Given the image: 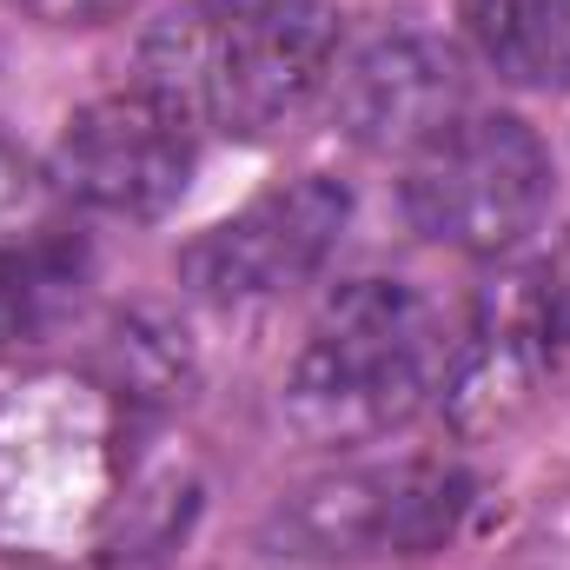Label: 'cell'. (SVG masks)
<instances>
[{
  "instance_id": "6da1fadb",
  "label": "cell",
  "mask_w": 570,
  "mask_h": 570,
  "mask_svg": "<svg viewBox=\"0 0 570 570\" xmlns=\"http://www.w3.org/2000/svg\"><path fill=\"white\" fill-rule=\"evenodd\" d=\"M332 0H186L146 27L140 87L193 127L259 140L332 80Z\"/></svg>"
},
{
  "instance_id": "7a4b0ae2",
  "label": "cell",
  "mask_w": 570,
  "mask_h": 570,
  "mask_svg": "<svg viewBox=\"0 0 570 570\" xmlns=\"http://www.w3.org/2000/svg\"><path fill=\"white\" fill-rule=\"evenodd\" d=\"M451 332L419 285L352 279L312 318L279 405L312 444H365L419 419L451 385Z\"/></svg>"
},
{
  "instance_id": "3957f363",
  "label": "cell",
  "mask_w": 570,
  "mask_h": 570,
  "mask_svg": "<svg viewBox=\"0 0 570 570\" xmlns=\"http://www.w3.org/2000/svg\"><path fill=\"white\" fill-rule=\"evenodd\" d=\"M471 511V471L451 458H358L292 484L259 544L279 564L425 558Z\"/></svg>"
},
{
  "instance_id": "277c9868",
  "label": "cell",
  "mask_w": 570,
  "mask_h": 570,
  "mask_svg": "<svg viewBox=\"0 0 570 570\" xmlns=\"http://www.w3.org/2000/svg\"><path fill=\"white\" fill-rule=\"evenodd\" d=\"M551 146L518 114H464L405 173V219L444 253L498 259L524 246L551 206Z\"/></svg>"
},
{
  "instance_id": "5b68a950",
  "label": "cell",
  "mask_w": 570,
  "mask_h": 570,
  "mask_svg": "<svg viewBox=\"0 0 570 570\" xmlns=\"http://www.w3.org/2000/svg\"><path fill=\"white\" fill-rule=\"evenodd\" d=\"M345 219H352V193L332 173H305L292 186L259 193L233 219L206 226L179 253V279L199 298H219V305H253V298L298 292L338 253Z\"/></svg>"
},
{
  "instance_id": "8992f818",
  "label": "cell",
  "mask_w": 570,
  "mask_h": 570,
  "mask_svg": "<svg viewBox=\"0 0 570 570\" xmlns=\"http://www.w3.org/2000/svg\"><path fill=\"white\" fill-rule=\"evenodd\" d=\"M193 120L179 107H166L159 94H107L94 107H80L60 140H53V179L67 199L107 213V219H159L166 206H179L186 179H193Z\"/></svg>"
},
{
  "instance_id": "52a82bcc",
  "label": "cell",
  "mask_w": 570,
  "mask_h": 570,
  "mask_svg": "<svg viewBox=\"0 0 570 570\" xmlns=\"http://www.w3.org/2000/svg\"><path fill=\"white\" fill-rule=\"evenodd\" d=\"M332 120L365 153H425L464 120V60L425 27H385L332 73Z\"/></svg>"
},
{
  "instance_id": "ba28073f",
  "label": "cell",
  "mask_w": 570,
  "mask_h": 570,
  "mask_svg": "<svg viewBox=\"0 0 570 570\" xmlns=\"http://www.w3.org/2000/svg\"><path fill=\"white\" fill-rule=\"evenodd\" d=\"M564 352H570V239L484 292L471 345L451 358L458 399H498V385L524 392Z\"/></svg>"
},
{
  "instance_id": "9c48e42d",
  "label": "cell",
  "mask_w": 570,
  "mask_h": 570,
  "mask_svg": "<svg viewBox=\"0 0 570 570\" xmlns=\"http://www.w3.org/2000/svg\"><path fill=\"white\" fill-rule=\"evenodd\" d=\"M199 498L206 484L193 458H146L100 518V538H94L100 570H166L199 518Z\"/></svg>"
},
{
  "instance_id": "30bf717a",
  "label": "cell",
  "mask_w": 570,
  "mask_h": 570,
  "mask_svg": "<svg viewBox=\"0 0 570 570\" xmlns=\"http://www.w3.org/2000/svg\"><path fill=\"white\" fill-rule=\"evenodd\" d=\"M471 53L531 94L570 87V0H458Z\"/></svg>"
},
{
  "instance_id": "8fae6325",
  "label": "cell",
  "mask_w": 570,
  "mask_h": 570,
  "mask_svg": "<svg viewBox=\"0 0 570 570\" xmlns=\"http://www.w3.org/2000/svg\"><path fill=\"white\" fill-rule=\"evenodd\" d=\"M87 279H94V253L80 239L53 233V239L0 246V352L53 338L73 318Z\"/></svg>"
},
{
  "instance_id": "7c38bea8",
  "label": "cell",
  "mask_w": 570,
  "mask_h": 570,
  "mask_svg": "<svg viewBox=\"0 0 570 570\" xmlns=\"http://www.w3.org/2000/svg\"><path fill=\"white\" fill-rule=\"evenodd\" d=\"M107 385L127 405H166L179 399V385H193V345L186 325H173L166 312H127L107 338Z\"/></svg>"
},
{
  "instance_id": "4fadbf2b",
  "label": "cell",
  "mask_w": 570,
  "mask_h": 570,
  "mask_svg": "<svg viewBox=\"0 0 570 570\" xmlns=\"http://www.w3.org/2000/svg\"><path fill=\"white\" fill-rule=\"evenodd\" d=\"M27 186H33V173H27V153L0 140V219H7V213L27 199Z\"/></svg>"
},
{
  "instance_id": "5bb4252c",
  "label": "cell",
  "mask_w": 570,
  "mask_h": 570,
  "mask_svg": "<svg viewBox=\"0 0 570 570\" xmlns=\"http://www.w3.org/2000/svg\"><path fill=\"white\" fill-rule=\"evenodd\" d=\"M40 13H53V20H100V13H114V7H127V0H33Z\"/></svg>"
}]
</instances>
